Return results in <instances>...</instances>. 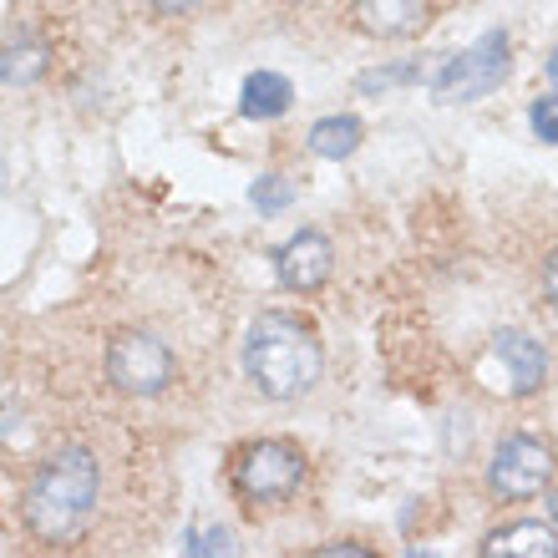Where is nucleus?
I'll return each instance as SVG.
<instances>
[{"instance_id":"f257e3e1","label":"nucleus","mask_w":558,"mask_h":558,"mask_svg":"<svg viewBox=\"0 0 558 558\" xmlns=\"http://www.w3.org/2000/svg\"><path fill=\"white\" fill-rule=\"evenodd\" d=\"M97 487H102V472H97V457L87 447H61L57 457H46L36 477L26 483V529L46 544H66L82 533V523L97 508Z\"/></svg>"},{"instance_id":"f03ea898","label":"nucleus","mask_w":558,"mask_h":558,"mask_svg":"<svg viewBox=\"0 0 558 558\" xmlns=\"http://www.w3.org/2000/svg\"><path fill=\"white\" fill-rule=\"evenodd\" d=\"M320 366H325L320 340L294 315L269 310L244 336V371L259 386V397H269V401H300L310 386L320 381Z\"/></svg>"},{"instance_id":"7ed1b4c3","label":"nucleus","mask_w":558,"mask_h":558,"mask_svg":"<svg viewBox=\"0 0 558 558\" xmlns=\"http://www.w3.org/2000/svg\"><path fill=\"white\" fill-rule=\"evenodd\" d=\"M305 477V452L294 441H250L244 452L234 457V493L244 502H279L290 498Z\"/></svg>"},{"instance_id":"20e7f679","label":"nucleus","mask_w":558,"mask_h":558,"mask_svg":"<svg viewBox=\"0 0 558 558\" xmlns=\"http://www.w3.org/2000/svg\"><path fill=\"white\" fill-rule=\"evenodd\" d=\"M502 76H508V36L502 31H483L468 51L447 57V66L432 76V92L441 102H477L493 87H502Z\"/></svg>"},{"instance_id":"39448f33","label":"nucleus","mask_w":558,"mask_h":558,"mask_svg":"<svg viewBox=\"0 0 558 558\" xmlns=\"http://www.w3.org/2000/svg\"><path fill=\"white\" fill-rule=\"evenodd\" d=\"M173 371H178L173 351L158 336H147V330H122L107 345V381L118 386V391H128V397H158V391H168Z\"/></svg>"},{"instance_id":"423d86ee","label":"nucleus","mask_w":558,"mask_h":558,"mask_svg":"<svg viewBox=\"0 0 558 558\" xmlns=\"http://www.w3.org/2000/svg\"><path fill=\"white\" fill-rule=\"evenodd\" d=\"M554 483V452H548L538 437H502L493 447V462H487V487L498 498H538L544 487Z\"/></svg>"},{"instance_id":"0eeeda50","label":"nucleus","mask_w":558,"mask_h":558,"mask_svg":"<svg viewBox=\"0 0 558 558\" xmlns=\"http://www.w3.org/2000/svg\"><path fill=\"white\" fill-rule=\"evenodd\" d=\"M336 269V250H330V239L315 234V229H300L294 239H284L275 250V275L284 290L294 294H315L330 279Z\"/></svg>"},{"instance_id":"6e6552de","label":"nucleus","mask_w":558,"mask_h":558,"mask_svg":"<svg viewBox=\"0 0 558 558\" xmlns=\"http://www.w3.org/2000/svg\"><path fill=\"white\" fill-rule=\"evenodd\" d=\"M493 355L508 366V386H513L518 397H533V391L544 386L548 355L533 336H523V330H498V336H493Z\"/></svg>"},{"instance_id":"1a4fd4ad","label":"nucleus","mask_w":558,"mask_h":558,"mask_svg":"<svg viewBox=\"0 0 558 558\" xmlns=\"http://www.w3.org/2000/svg\"><path fill=\"white\" fill-rule=\"evenodd\" d=\"M432 0H355V26L371 36H412L426 26Z\"/></svg>"},{"instance_id":"9d476101","label":"nucleus","mask_w":558,"mask_h":558,"mask_svg":"<svg viewBox=\"0 0 558 558\" xmlns=\"http://www.w3.org/2000/svg\"><path fill=\"white\" fill-rule=\"evenodd\" d=\"M487 558H558V529L554 523H508V529L487 533L483 544Z\"/></svg>"},{"instance_id":"9b49d317","label":"nucleus","mask_w":558,"mask_h":558,"mask_svg":"<svg viewBox=\"0 0 558 558\" xmlns=\"http://www.w3.org/2000/svg\"><path fill=\"white\" fill-rule=\"evenodd\" d=\"M290 102H294L290 76H279V72L244 76V92H239V112H244V118L269 122V118H279V112H290Z\"/></svg>"},{"instance_id":"f8f14e48","label":"nucleus","mask_w":558,"mask_h":558,"mask_svg":"<svg viewBox=\"0 0 558 558\" xmlns=\"http://www.w3.org/2000/svg\"><path fill=\"white\" fill-rule=\"evenodd\" d=\"M310 153H315V158H330V162H340V158H351L355 147H361V122L355 118H320L315 122V128H310Z\"/></svg>"},{"instance_id":"ddd939ff","label":"nucleus","mask_w":558,"mask_h":558,"mask_svg":"<svg viewBox=\"0 0 558 558\" xmlns=\"http://www.w3.org/2000/svg\"><path fill=\"white\" fill-rule=\"evenodd\" d=\"M46 72V46L41 41H11L5 46V87H31Z\"/></svg>"},{"instance_id":"4468645a","label":"nucleus","mask_w":558,"mask_h":558,"mask_svg":"<svg viewBox=\"0 0 558 558\" xmlns=\"http://www.w3.org/2000/svg\"><path fill=\"white\" fill-rule=\"evenodd\" d=\"M250 198L265 208V214H279V208L294 204V183H290L284 173H265V178H259V183L250 189Z\"/></svg>"},{"instance_id":"2eb2a0df","label":"nucleus","mask_w":558,"mask_h":558,"mask_svg":"<svg viewBox=\"0 0 558 558\" xmlns=\"http://www.w3.org/2000/svg\"><path fill=\"white\" fill-rule=\"evenodd\" d=\"M183 554H193V558H204V554H234V544H229V533H223V529H198V533H189Z\"/></svg>"},{"instance_id":"dca6fc26","label":"nucleus","mask_w":558,"mask_h":558,"mask_svg":"<svg viewBox=\"0 0 558 558\" xmlns=\"http://www.w3.org/2000/svg\"><path fill=\"white\" fill-rule=\"evenodd\" d=\"M529 122H533V133L544 137V143H558V97H538L533 112H529Z\"/></svg>"},{"instance_id":"f3484780","label":"nucleus","mask_w":558,"mask_h":558,"mask_svg":"<svg viewBox=\"0 0 558 558\" xmlns=\"http://www.w3.org/2000/svg\"><path fill=\"white\" fill-rule=\"evenodd\" d=\"M544 290H548V300H554V310H558V250L548 254V265H544Z\"/></svg>"},{"instance_id":"a211bd4d","label":"nucleus","mask_w":558,"mask_h":558,"mask_svg":"<svg viewBox=\"0 0 558 558\" xmlns=\"http://www.w3.org/2000/svg\"><path fill=\"white\" fill-rule=\"evenodd\" d=\"M193 5H204V0H153V11H162V15H183Z\"/></svg>"},{"instance_id":"6ab92c4d","label":"nucleus","mask_w":558,"mask_h":558,"mask_svg":"<svg viewBox=\"0 0 558 558\" xmlns=\"http://www.w3.org/2000/svg\"><path fill=\"white\" fill-rule=\"evenodd\" d=\"M548 82L558 87V46H554V57H548Z\"/></svg>"},{"instance_id":"aec40b11","label":"nucleus","mask_w":558,"mask_h":558,"mask_svg":"<svg viewBox=\"0 0 558 558\" xmlns=\"http://www.w3.org/2000/svg\"><path fill=\"white\" fill-rule=\"evenodd\" d=\"M548 518H554V523H558V493H554V498H548Z\"/></svg>"}]
</instances>
